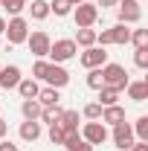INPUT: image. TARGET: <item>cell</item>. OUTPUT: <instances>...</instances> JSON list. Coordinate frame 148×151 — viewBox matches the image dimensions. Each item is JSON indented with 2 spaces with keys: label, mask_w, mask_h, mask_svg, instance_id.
Masks as SVG:
<instances>
[{
  "label": "cell",
  "mask_w": 148,
  "mask_h": 151,
  "mask_svg": "<svg viewBox=\"0 0 148 151\" xmlns=\"http://www.w3.org/2000/svg\"><path fill=\"white\" fill-rule=\"evenodd\" d=\"M102 81H105V87H113V90L122 93V90L128 87L131 78H128V70H125L122 64H111V61H108V64H102Z\"/></svg>",
  "instance_id": "obj_1"
},
{
  "label": "cell",
  "mask_w": 148,
  "mask_h": 151,
  "mask_svg": "<svg viewBox=\"0 0 148 151\" xmlns=\"http://www.w3.org/2000/svg\"><path fill=\"white\" fill-rule=\"evenodd\" d=\"M131 41V29L125 23H116L111 29H105V32H96V44L99 47H111V44H128Z\"/></svg>",
  "instance_id": "obj_2"
},
{
  "label": "cell",
  "mask_w": 148,
  "mask_h": 151,
  "mask_svg": "<svg viewBox=\"0 0 148 151\" xmlns=\"http://www.w3.org/2000/svg\"><path fill=\"white\" fill-rule=\"evenodd\" d=\"M75 41L73 38H58L55 44H50V64H64V61H70V58L75 55Z\"/></svg>",
  "instance_id": "obj_3"
},
{
  "label": "cell",
  "mask_w": 148,
  "mask_h": 151,
  "mask_svg": "<svg viewBox=\"0 0 148 151\" xmlns=\"http://www.w3.org/2000/svg\"><path fill=\"white\" fill-rule=\"evenodd\" d=\"M3 35L9 38V44H12V47L26 44V38H29V23L20 18V15H15V18L6 23V32H3Z\"/></svg>",
  "instance_id": "obj_4"
},
{
  "label": "cell",
  "mask_w": 148,
  "mask_h": 151,
  "mask_svg": "<svg viewBox=\"0 0 148 151\" xmlns=\"http://www.w3.org/2000/svg\"><path fill=\"white\" fill-rule=\"evenodd\" d=\"M73 18H75V26H78V29H84V26H93V23L99 20V6L84 0V3L73 6Z\"/></svg>",
  "instance_id": "obj_5"
},
{
  "label": "cell",
  "mask_w": 148,
  "mask_h": 151,
  "mask_svg": "<svg viewBox=\"0 0 148 151\" xmlns=\"http://www.w3.org/2000/svg\"><path fill=\"white\" fill-rule=\"evenodd\" d=\"M81 139H84V142H90L93 148H96V145H102V142L108 139V128H105V122H102V119H90V122L81 128Z\"/></svg>",
  "instance_id": "obj_6"
},
{
  "label": "cell",
  "mask_w": 148,
  "mask_h": 151,
  "mask_svg": "<svg viewBox=\"0 0 148 151\" xmlns=\"http://www.w3.org/2000/svg\"><path fill=\"white\" fill-rule=\"evenodd\" d=\"M116 9H119V23H139L142 18V6H139V0H119L116 3Z\"/></svg>",
  "instance_id": "obj_7"
},
{
  "label": "cell",
  "mask_w": 148,
  "mask_h": 151,
  "mask_svg": "<svg viewBox=\"0 0 148 151\" xmlns=\"http://www.w3.org/2000/svg\"><path fill=\"white\" fill-rule=\"evenodd\" d=\"M44 81H47V87L61 90V87L70 84V73H67L61 64H50V67H47V76H44Z\"/></svg>",
  "instance_id": "obj_8"
},
{
  "label": "cell",
  "mask_w": 148,
  "mask_h": 151,
  "mask_svg": "<svg viewBox=\"0 0 148 151\" xmlns=\"http://www.w3.org/2000/svg\"><path fill=\"white\" fill-rule=\"evenodd\" d=\"M113 145L119 151H128L131 145H134V128H131V122L113 125Z\"/></svg>",
  "instance_id": "obj_9"
},
{
  "label": "cell",
  "mask_w": 148,
  "mask_h": 151,
  "mask_svg": "<svg viewBox=\"0 0 148 151\" xmlns=\"http://www.w3.org/2000/svg\"><path fill=\"white\" fill-rule=\"evenodd\" d=\"M26 44H29V52H32L35 58H47V55H50V44H52V41H50L47 32H32V35L26 38Z\"/></svg>",
  "instance_id": "obj_10"
},
{
  "label": "cell",
  "mask_w": 148,
  "mask_h": 151,
  "mask_svg": "<svg viewBox=\"0 0 148 151\" xmlns=\"http://www.w3.org/2000/svg\"><path fill=\"white\" fill-rule=\"evenodd\" d=\"M81 67H87V70H96V67H102V64H108V52L102 50V47H87L84 52H81Z\"/></svg>",
  "instance_id": "obj_11"
},
{
  "label": "cell",
  "mask_w": 148,
  "mask_h": 151,
  "mask_svg": "<svg viewBox=\"0 0 148 151\" xmlns=\"http://www.w3.org/2000/svg\"><path fill=\"white\" fill-rule=\"evenodd\" d=\"M20 67L18 64H6V67H0V90H12V87H18L20 84Z\"/></svg>",
  "instance_id": "obj_12"
},
{
  "label": "cell",
  "mask_w": 148,
  "mask_h": 151,
  "mask_svg": "<svg viewBox=\"0 0 148 151\" xmlns=\"http://www.w3.org/2000/svg\"><path fill=\"white\" fill-rule=\"evenodd\" d=\"M102 122H105V125H119V122H125V108H122V105H108V108H102Z\"/></svg>",
  "instance_id": "obj_13"
},
{
  "label": "cell",
  "mask_w": 148,
  "mask_h": 151,
  "mask_svg": "<svg viewBox=\"0 0 148 151\" xmlns=\"http://www.w3.org/2000/svg\"><path fill=\"white\" fill-rule=\"evenodd\" d=\"M38 137H41V122H32V119L20 122V139L23 142H35Z\"/></svg>",
  "instance_id": "obj_14"
},
{
  "label": "cell",
  "mask_w": 148,
  "mask_h": 151,
  "mask_svg": "<svg viewBox=\"0 0 148 151\" xmlns=\"http://www.w3.org/2000/svg\"><path fill=\"white\" fill-rule=\"evenodd\" d=\"M128 99H134V102H145L148 99V81H128Z\"/></svg>",
  "instance_id": "obj_15"
},
{
  "label": "cell",
  "mask_w": 148,
  "mask_h": 151,
  "mask_svg": "<svg viewBox=\"0 0 148 151\" xmlns=\"http://www.w3.org/2000/svg\"><path fill=\"white\" fill-rule=\"evenodd\" d=\"M58 99H61V96H58L55 87H41V90H38V105H41V108H55Z\"/></svg>",
  "instance_id": "obj_16"
},
{
  "label": "cell",
  "mask_w": 148,
  "mask_h": 151,
  "mask_svg": "<svg viewBox=\"0 0 148 151\" xmlns=\"http://www.w3.org/2000/svg\"><path fill=\"white\" fill-rule=\"evenodd\" d=\"M75 47H84V50H87V47H96V29H93V26H84V29H78V32H75Z\"/></svg>",
  "instance_id": "obj_17"
},
{
  "label": "cell",
  "mask_w": 148,
  "mask_h": 151,
  "mask_svg": "<svg viewBox=\"0 0 148 151\" xmlns=\"http://www.w3.org/2000/svg\"><path fill=\"white\" fill-rule=\"evenodd\" d=\"M58 125H61L67 134L78 131V111H61V116H58Z\"/></svg>",
  "instance_id": "obj_18"
},
{
  "label": "cell",
  "mask_w": 148,
  "mask_h": 151,
  "mask_svg": "<svg viewBox=\"0 0 148 151\" xmlns=\"http://www.w3.org/2000/svg\"><path fill=\"white\" fill-rule=\"evenodd\" d=\"M64 145H67V151H96V148L90 145V142H84V139L78 137V131L67 134V139H64Z\"/></svg>",
  "instance_id": "obj_19"
},
{
  "label": "cell",
  "mask_w": 148,
  "mask_h": 151,
  "mask_svg": "<svg viewBox=\"0 0 148 151\" xmlns=\"http://www.w3.org/2000/svg\"><path fill=\"white\" fill-rule=\"evenodd\" d=\"M38 81L35 78H20V84H18V93L23 96V99H38Z\"/></svg>",
  "instance_id": "obj_20"
},
{
  "label": "cell",
  "mask_w": 148,
  "mask_h": 151,
  "mask_svg": "<svg viewBox=\"0 0 148 151\" xmlns=\"http://www.w3.org/2000/svg\"><path fill=\"white\" fill-rule=\"evenodd\" d=\"M20 113H23V119H32V122H38V116H41V105H38V99H23Z\"/></svg>",
  "instance_id": "obj_21"
},
{
  "label": "cell",
  "mask_w": 148,
  "mask_h": 151,
  "mask_svg": "<svg viewBox=\"0 0 148 151\" xmlns=\"http://www.w3.org/2000/svg\"><path fill=\"white\" fill-rule=\"evenodd\" d=\"M99 105H102V108L119 105V90H113V87H99Z\"/></svg>",
  "instance_id": "obj_22"
},
{
  "label": "cell",
  "mask_w": 148,
  "mask_h": 151,
  "mask_svg": "<svg viewBox=\"0 0 148 151\" xmlns=\"http://www.w3.org/2000/svg\"><path fill=\"white\" fill-rule=\"evenodd\" d=\"M131 128H134V137H137L139 142H148V116H139Z\"/></svg>",
  "instance_id": "obj_23"
},
{
  "label": "cell",
  "mask_w": 148,
  "mask_h": 151,
  "mask_svg": "<svg viewBox=\"0 0 148 151\" xmlns=\"http://www.w3.org/2000/svg\"><path fill=\"white\" fill-rule=\"evenodd\" d=\"M29 12H32V18H35V20H44L47 15H50V3H47V0H32Z\"/></svg>",
  "instance_id": "obj_24"
},
{
  "label": "cell",
  "mask_w": 148,
  "mask_h": 151,
  "mask_svg": "<svg viewBox=\"0 0 148 151\" xmlns=\"http://www.w3.org/2000/svg\"><path fill=\"white\" fill-rule=\"evenodd\" d=\"M58 116H61V108H41V116H38V122H47V125H55Z\"/></svg>",
  "instance_id": "obj_25"
},
{
  "label": "cell",
  "mask_w": 148,
  "mask_h": 151,
  "mask_svg": "<svg viewBox=\"0 0 148 151\" xmlns=\"http://www.w3.org/2000/svg\"><path fill=\"white\" fill-rule=\"evenodd\" d=\"M50 12H55L58 18H64V15L73 12V3H70V0H52V3H50Z\"/></svg>",
  "instance_id": "obj_26"
},
{
  "label": "cell",
  "mask_w": 148,
  "mask_h": 151,
  "mask_svg": "<svg viewBox=\"0 0 148 151\" xmlns=\"http://www.w3.org/2000/svg\"><path fill=\"white\" fill-rule=\"evenodd\" d=\"M0 6H3V9L15 18V15H20V12L26 9V0H0Z\"/></svg>",
  "instance_id": "obj_27"
},
{
  "label": "cell",
  "mask_w": 148,
  "mask_h": 151,
  "mask_svg": "<svg viewBox=\"0 0 148 151\" xmlns=\"http://www.w3.org/2000/svg\"><path fill=\"white\" fill-rule=\"evenodd\" d=\"M64 139H67V131H64L58 122L50 125V142H52V145H64Z\"/></svg>",
  "instance_id": "obj_28"
},
{
  "label": "cell",
  "mask_w": 148,
  "mask_h": 151,
  "mask_svg": "<svg viewBox=\"0 0 148 151\" xmlns=\"http://www.w3.org/2000/svg\"><path fill=\"white\" fill-rule=\"evenodd\" d=\"M87 87H93V90L105 87V81H102V67H96V70H90V73H87Z\"/></svg>",
  "instance_id": "obj_29"
},
{
  "label": "cell",
  "mask_w": 148,
  "mask_h": 151,
  "mask_svg": "<svg viewBox=\"0 0 148 151\" xmlns=\"http://www.w3.org/2000/svg\"><path fill=\"white\" fill-rule=\"evenodd\" d=\"M128 44H134V47H148V29H134Z\"/></svg>",
  "instance_id": "obj_30"
},
{
  "label": "cell",
  "mask_w": 148,
  "mask_h": 151,
  "mask_svg": "<svg viewBox=\"0 0 148 151\" xmlns=\"http://www.w3.org/2000/svg\"><path fill=\"white\" fill-rule=\"evenodd\" d=\"M134 64H137L139 70H145V67H148V47H137V52H134Z\"/></svg>",
  "instance_id": "obj_31"
},
{
  "label": "cell",
  "mask_w": 148,
  "mask_h": 151,
  "mask_svg": "<svg viewBox=\"0 0 148 151\" xmlns=\"http://www.w3.org/2000/svg\"><path fill=\"white\" fill-rule=\"evenodd\" d=\"M84 119H102V105L99 102H90V105H84Z\"/></svg>",
  "instance_id": "obj_32"
},
{
  "label": "cell",
  "mask_w": 148,
  "mask_h": 151,
  "mask_svg": "<svg viewBox=\"0 0 148 151\" xmlns=\"http://www.w3.org/2000/svg\"><path fill=\"white\" fill-rule=\"evenodd\" d=\"M47 67H50V61H44V58H38L35 64H32V78H44V76H47Z\"/></svg>",
  "instance_id": "obj_33"
},
{
  "label": "cell",
  "mask_w": 148,
  "mask_h": 151,
  "mask_svg": "<svg viewBox=\"0 0 148 151\" xmlns=\"http://www.w3.org/2000/svg\"><path fill=\"white\" fill-rule=\"evenodd\" d=\"M0 151H20V148L12 145V142H6V139H0Z\"/></svg>",
  "instance_id": "obj_34"
},
{
  "label": "cell",
  "mask_w": 148,
  "mask_h": 151,
  "mask_svg": "<svg viewBox=\"0 0 148 151\" xmlns=\"http://www.w3.org/2000/svg\"><path fill=\"white\" fill-rule=\"evenodd\" d=\"M116 3H119V0H96V6H102V9H111Z\"/></svg>",
  "instance_id": "obj_35"
},
{
  "label": "cell",
  "mask_w": 148,
  "mask_h": 151,
  "mask_svg": "<svg viewBox=\"0 0 148 151\" xmlns=\"http://www.w3.org/2000/svg\"><path fill=\"white\" fill-rule=\"evenodd\" d=\"M128 151H148V142H134Z\"/></svg>",
  "instance_id": "obj_36"
},
{
  "label": "cell",
  "mask_w": 148,
  "mask_h": 151,
  "mask_svg": "<svg viewBox=\"0 0 148 151\" xmlns=\"http://www.w3.org/2000/svg\"><path fill=\"white\" fill-rule=\"evenodd\" d=\"M6 131H9V122H6V119H3V116H0V139H3V137H6Z\"/></svg>",
  "instance_id": "obj_37"
},
{
  "label": "cell",
  "mask_w": 148,
  "mask_h": 151,
  "mask_svg": "<svg viewBox=\"0 0 148 151\" xmlns=\"http://www.w3.org/2000/svg\"><path fill=\"white\" fill-rule=\"evenodd\" d=\"M6 32V18H0V35Z\"/></svg>",
  "instance_id": "obj_38"
},
{
  "label": "cell",
  "mask_w": 148,
  "mask_h": 151,
  "mask_svg": "<svg viewBox=\"0 0 148 151\" xmlns=\"http://www.w3.org/2000/svg\"><path fill=\"white\" fill-rule=\"evenodd\" d=\"M70 3H73V6H78V3H84V0H70Z\"/></svg>",
  "instance_id": "obj_39"
},
{
  "label": "cell",
  "mask_w": 148,
  "mask_h": 151,
  "mask_svg": "<svg viewBox=\"0 0 148 151\" xmlns=\"http://www.w3.org/2000/svg\"><path fill=\"white\" fill-rule=\"evenodd\" d=\"M139 3H142V0H139Z\"/></svg>",
  "instance_id": "obj_40"
}]
</instances>
